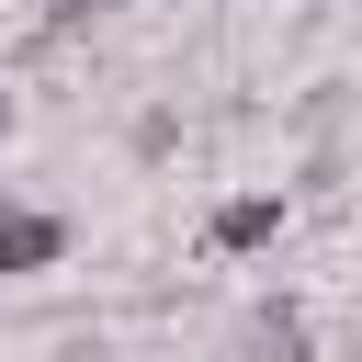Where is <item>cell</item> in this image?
<instances>
[{
    "mask_svg": "<svg viewBox=\"0 0 362 362\" xmlns=\"http://www.w3.org/2000/svg\"><path fill=\"white\" fill-rule=\"evenodd\" d=\"M0 124H11V90H0Z\"/></svg>",
    "mask_w": 362,
    "mask_h": 362,
    "instance_id": "4",
    "label": "cell"
},
{
    "mask_svg": "<svg viewBox=\"0 0 362 362\" xmlns=\"http://www.w3.org/2000/svg\"><path fill=\"white\" fill-rule=\"evenodd\" d=\"M57 260H68V226H57V215H34V204H11V215H0V283L57 272Z\"/></svg>",
    "mask_w": 362,
    "mask_h": 362,
    "instance_id": "1",
    "label": "cell"
},
{
    "mask_svg": "<svg viewBox=\"0 0 362 362\" xmlns=\"http://www.w3.org/2000/svg\"><path fill=\"white\" fill-rule=\"evenodd\" d=\"M204 238H215L226 260H249V249H272V238H283V192H226Z\"/></svg>",
    "mask_w": 362,
    "mask_h": 362,
    "instance_id": "2",
    "label": "cell"
},
{
    "mask_svg": "<svg viewBox=\"0 0 362 362\" xmlns=\"http://www.w3.org/2000/svg\"><path fill=\"white\" fill-rule=\"evenodd\" d=\"M45 11H90V0H45Z\"/></svg>",
    "mask_w": 362,
    "mask_h": 362,
    "instance_id": "3",
    "label": "cell"
}]
</instances>
